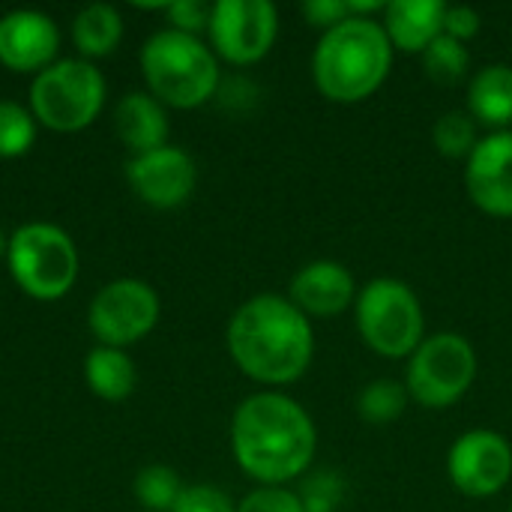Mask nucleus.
<instances>
[{
    "label": "nucleus",
    "instance_id": "f257e3e1",
    "mask_svg": "<svg viewBox=\"0 0 512 512\" xmlns=\"http://www.w3.org/2000/svg\"><path fill=\"white\" fill-rule=\"evenodd\" d=\"M237 465L264 486H282L306 474L318 435L306 408L282 393L249 396L231 423Z\"/></svg>",
    "mask_w": 512,
    "mask_h": 512
},
{
    "label": "nucleus",
    "instance_id": "f03ea898",
    "mask_svg": "<svg viewBox=\"0 0 512 512\" xmlns=\"http://www.w3.org/2000/svg\"><path fill=\"white\" fill-rule=\"evenodd\" d=\"M234 363L261 384L297 381L315 354L309 318L285 297L258 294L246 300L228 324Z\"/></svg>",
    "mask_w": 512,
    "mask_h": 512
},
{
    "label": "nucleus",
    "instance_id": "7ed1b4c3",
    "mask_svg": "<svg viewBox=\"0 0 512 512\" xmlns=\"http://www.w3.org/2000/svg\"><path fill=\"white\" fill-rule=\"evenodd\" d=\"M393 63V45L384 24L372 18H345L324 30L312 54V78L330 102H360L372 96Z\"/></svg>",
    "mask_w": 512,
    "mask_h": 512
},
{
    "label": "nucleus",
    "instance_id": "20e7f679",
    "mask_svg": "<svg viewBox=\"0 0 512 512\" xmlns=\"http://www.w3.org/2000/svg\"><path fill=\"white\" fill-rule=\"evenodd\" d=\"M141 69L159 102L195 108L219 87V63L213 51L192 33L159 30L141 48Z\"/></svg>",
    "mask_w": 512,
    "mask_h": 512
},
{
    "label": "nucleus",
    "instance_id": "39448f33",
    "mask_svg": "<svg viewBox=\"0 0 512 512\" xmlns=\"http://www.w3.org/2000/svg\"><path fill=\"white\" fill-rule=\"evenodd\" d=\"M357 330L375 354L411 357L423 342V306L405 282L372 279L357 297Z\"/></svg>",
    "mask_w": 512,
    "mask_h": 512
},
{
    "label": "nucleus",
    "instance_id": "423d86ee",
    "mask_svg": "<svg viewBox=\"0 0 512 512\" xmlns=\"http://www.w3.org/2000/svg\"><path fill=\"white\" fill-rule=\"evenodd\" d=\"M6 258L12 279L36 300L63 297L78 276V249L72 237L48 222L21 225L9 237Z\"/></svg>",
    "mask_w": 512,
    "mask_h": 512
},
{
    "label": "nucleus",
    "instance_id": "0eeeda50",
    "mask_svg": "<svg viewBox=\"0 0 512 512\" xmlns=\"http://www.w3.org/2000/svg\"><path fill=\"white\" fill-rule=\"evenodd\" d=\"M105 102V78L87 60H60L45 66L30 84L36 120L57 132L84 129Z\"/></svg>",
    "mask_w": 512,
    "mask_h": 512
},
{
    "label": "nucleus",
    "instance_id": "6e6552de",
    "mask_svg": "<svg viewBox=\"0 0 512 512\" xmlns=\"http://www.w3.org/2000/svg\"><path fill=\"white\" fill-rule=\"evenodd\" d=\"M477 378V354L459 333H438L420 342L408 360L405 390L432 411L456 405Z\"/></svg>",
    "mask_w": 512,
    "mask_h": 512
},
{
    "label": "nucleus",
    "instance_id": "1a4fd4ad",
    "mask_svg": "<svg viewBox=\"0 0 512 512\" xmlns=\"http://www.w3.org/2000/svg\"><path fill=\"white\" fill-rule=\"evenodd\" d=\"M159 321V297L141 279L108 282L90 303V327L108 348L144 339Z\"/></svg>",
    "mask_w": 512,
    "mask_h": 512
},
{
    "label": "nucleus",
    "instance_id": "9d476101",
    "mask_svg": "<svg viewBox=\"0 0 512 512\" xmlns=\"http://www.w3.org/2000/svg\"><path fill=\"white\" fill-rule=\"evenodd\" d=\"M210 39L213 48L231 63H255L261 60L279 33L276 6L267 0H219L210 15Z\"/></svg>",
    "mask_w": 512,
    "mask_h": 512
},
{
    "label": "nucleus",
    "instance_id": "9b49d317",
    "mask_svg": "<svg viewBox=\"0 0 512 512\" xmlns=\"http://www.w3.org/2000/svg\"><path fill=\"white\" fill-rule=\"evenodd\" d=\"M447 471L453 486L468 498L498 495L512 477V447L489 429L465 432L450 450Z\"/></svg>",
    "mask_w": 512,
    "mask_h": 512
},
{
    "label": "nucleus",
    "instance_id": "f8f14e48",
    "mask_svg": "<svg viewBox=\"0 0 512 512\" xmlns=\"http://www.w3.org/2000/svg\"><path fill=\"white\" fill-rule=\"evenodd\" d=\"M465 186L471 201L498 219L512 216V132H492L468 156Z\"/></svg>",
    "mask_w": 512,
    "mask_h": 512
},
{
    "label": "nucleus",
    "instance_id": "ddd939ff",
    "mask_svg": "<svg viewBox=\"0 0 512 512\" xmlns=\"http://www.w3.org/2000/svg\"><path fill=\"white\" fill-rule=\"evenodd\" d=\"M129 186L135 189L138 198H144L153 207H177L183 204L198 180L195 162L189 153L177 147H156L147 153H138L126 165Z\"/></svg>",
    "mask_w": 512,
    "mask_h": 512
},
{
    "label": "nucleus",
    "instance_id": "4468645a",
    "mask_svg": "<svg viewBox=\"0 0 512 512\" xmlns=\"http://www.w3.org/2000/svg\"><path fill=\"white\" fill-rule=\"evenodd\" d=\"M60 30L36 9H15L0 15V63L15 72L45 69L57 54Z\"/></svg>",
    "mask_w": 512,
    "mask_h": 512
},
{
    "label": "nucleus",
    "instance_id": "2eb2a0df",
    "mask_svg": "<svg viewBox=\"0 0 512 512\" xmlns=\"http://www.w3.org/2000/svg\"><path fill=\"white\" fill-rule=\"evenodd\" d=\"M354 300V276L339 261H312L291 279V303L309 318H336Z\"/></svg>",
    "mask_w": 512,
    "mask_h": 512
},
{
    "label": "nucleus",
    "instance_id": "dca6fc26",
    "mask_svg": "<svg viewBox=\"0 0 512 512\" xmlns=\"http://www.w3.org/2000/svg\"><path fill=\"white\" fill-rule=\"evenodd\" d=\"M444 0H393L384 9V33L390 45L423 54L441 33H444Z\"/></svg>",
    "mask_w": 512,
    "mask_h": 512
},
{
    "label": "nucleus",
    "instance_id": "f3484780",
    "mask_svg": "<svg viewBox=\"0 0 512 512\" xmlns=\"http://www.w3.org/2000/svg\"><path fill=\"white\" fill-rule=\"evenodd\" d=\"M114 129L123 138V144H129L138 153L165 147L168 138V117L165 108L156 96L147 93H126L117 102L114 111Z\"/></svg>",
    "mask_w": 512,
    "mask_h": 512
},
{
    "label": "nucleus",
    "instance_id": "a211bd4d",
    "mask_svg": "<svg viewBox=\"0 0 512 512\" xmlns=\"http://www.w3.org/2000/svg\"><path fill=\"white\" fill-rule=\"evenodd\" d=\"M468 108L471 117L504 132V126L512 123V66L492 63L480 69L468 87Z\"/></svg>",
    "mask_w": 512,
    "mask_h": 512
},
{
    "label": "nucleus",
    "instance_id": "6ab92c4d",
    "mask_svg": "<svg viewBox=\"0 0 512 512\" xmlns=\"http://www.w3.org/2000/svg\"><path fill=\"white\" fill-rule=\"evenodd\" d=\"M84 378L90 390L102 399L120 402L135 390V366L120 348H96L84 360Z\"/></svg>",
    "mask_w": 512,
    "mask_h": 512
},
{
    "label": "nucleus",
    "instance_id": "aec40b11",
    "mask_svg": "<svg viewBox=\"0 0 512 512\" xmlns=\"http://www.w3.org/2000/svg\"><path fill=\"white\" fill-rule=\"evenodd\" d=\"M123 36V18L111 3H87L72 21V39L81 54L102 57Z\"/></svg>",
    "mask_w": 512,
    "mask_h": 512
},
{
    "label": "nucleus",
    "instance_id": "412c9836",
    "mask_svg": "<svg viewBox=\"0 0 512 512\" xmlns=\"http://www.w3.org/2000/svg\"><path fill=\"white\" fill-rule=\"evenodd\" d=\"M408 399L411 396H408L405 384L381 378V381H372V384L363 387V393L357 399V414L366 423L384 426V423H393V420L402 417V411L408 408Z\"/></svg>",
    "mask_w": 512,
    "mask_h": 512
},
{
    "label": "nucleus",
    "instance_id": "4be33fe9",
    "mask_svg": "<svg viewBox=\"0 0 512 512\" xmlns=\"http://www.w3.org/2000/svg\"><path fill=\"white\" fill-rule=\"evenodd\" d=\"M423 66H426V75L435 81V84H459L471 66V57L465 51V42L459 39H450V36H438L426 51H423Z\"/></svg>",
    "mask_w": 512,
    "mask_h": 512
},
{
    "label": "nucleus",
    "instance_id": "5701e85b",
    "mask_svg": "<svg viewBox=\"0 0 512 512\" xmlns=\"http://www.w3.org/2000/svg\"><path fill=\"white\" fill-rule=\"evenodd\" d=\"M135 495H138V501L147 510L171 512V507L177 504V498L183 495V486H180V477H177L174 468L147 465L135 477Z\"/></svg>",
    "mask_w": 512,
    "mask_h": 512
},
{
    "label": "nucleus",
    "instance_id": "b1692460",
    "mask_svg": "<svg viewBox=\"0 0 512 512\" xmlns=\"http://www.w3.org/2000/svg\"><path fill=\"white\" fill-rule=\"evenodd\" d=\"M36 141V123L27 108L12 99H0V156L12 159L30 150Z\"/></svg>",
    "mask_w": 512,
    "mask_h": 512
},
{
    "label": "nucleus",
    "instance_id": "393cba45",
    "mask_svg": "<svg viewBox=\"0 0 512 512\" xmlns=\"http://www.w3.org/2000/svg\"><path fill=\"white\" fill-rule=\"evenodd\" d=\"M432 141L450 159L471 156L474 147H477V132H474L471 114H465V111H447L444 117H438V123L432 129Z\"/></svg>",
    "mask_w": 512,
    "mask_h": 512
},
{
    "label": "nucleus",
    "instance_id": "a878e982",
    "mask_svg": "<svg viewBox=\"0 0 512 512\" xmlns=\"http://www.w3.org/2000/svg\"><path fill=\"white\" fill-rule=\"evenodd\" d=\"M297 498L303 504V512H336L342 498H345V483H342V477L336 471L321 468V471H315L312 477L303 480Z\"/></svg>",
    "mask_w": 512,
    "mask_h": 512
},
{
    "label": "nucleus",
    "instance_id": "bb28decb",
    "mask_svg": "<svg viewBox=\"0 0 512 512\" xmlns=\"http://www.w3.org/2000/svg\"><path fill=\"white\" fill-rule=\"evenodd\" d=\"M237 512H303V504L282 486H261L240 501Z\"/></svg>",
    "mask_w": 512,
    "mask_h": 512
},
{
    "label": "nucleus",
    "instance_id": "cd10ccee",
    "mask_svg": "<svg viewBox=\"0 0 512 512\" xmlns=\"http://www.w3.org/2000/svg\"><path fill=\"white\" fill-rule=\"evenodd\" d=\"M171 512H237L231 498L222 489L213 486H189L183 489V495L177 498V504Z\"/></svg>",
    "mask_w": 512,
    "mask_h": 512
},
{
    "label": "nucleus",
    "instance_id": "c85d7f7f",
    "mask_svg": "<svg viewBox=\"0 0 512 512\" xmlns=\"http://www.w3.org/2000/svg\"><path fill=\"white\" fill-rule=\"evenodd\" d=\"M168 18L174 21V30H183V33H198L204 27H210V15H213V6L210 3H201V0H177V3H168Z\"/></svg>",
    "mask_w": 512,
    "mask_h": 512
},
{
    "label": "nucleus",
    "instance_id": "c756f323",
    "mask_svg": "<svg viewBox=\"0 0 512 512\" xmlns=\"http://www.w3.org/2000/svg\"><path fill=\"white\" fill-rule=\"evenodd\" d=\"M303 15L312 27H324V30L342 24L345 18H354L348 0H309L303 3Z\"/></svg>",
    "mask_w": 512,
    "mask_h": 512
},
{
    "label": "nucleus",
    "instance_id": "7c9ffc66",
    "mask_svg": "<svg viewBox=\"0 0 512 512\" xmlns=\"http://www.w3.org/2000/svg\"><path fill=\"white\" fill-rule=\"evenodd\" d=\"M477 30H480V15H477V9H471V6H447V15H444V36L465 42V39L477 36Z\"/></svg>",
    "mask_w": 512,
    "mask_h": 512
},
{
    "label": "nucleus",
    "instance_id": "2f4dec72",
    "mask_svg": "<svg viewBox=\"0 0 512 512\" xmlns=\"http://www.w3.org/2000/svg\"><path fill=\"white\" fill-rule=\"evenodd\" d=\"M9 252V240H6V234L0 231V255H6Z\"/></svg>",
    "mask_w": 512,
    "mask_h": 512
},
{
    "label": "nucleus",
    "instance_id": "473e14b6",
    "mask_svg": "<svg viewBox=\"0 0 512 512\" xmlns=\"http://www.w3.org/2000/svg\"><path fill=\"white\" fill-rule=\"evenodd\" d=\"M510 512H512V507H510Z\"/></svg>",
    "mask_w": 512,
    "mask_h": 512
}]
</instances>
